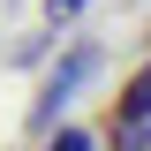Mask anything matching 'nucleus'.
<instances>
[{
    "mask_svg": "<svg viewBox=\"0 0 151 151\" xmlns=\"http://www.w3.org/2000/svg\"><path fill=\"white\" fill-rule=\"evenodd\" d=\"M98 60H106V53H98V38H83V45H68V53H60V68L45 76V91H38V106H30L38 129H45V121H60V106H68V98L98 76Z\"/></svg>",
    "mask_w": 151,
    "mask_h": 151,
    "instance_id": "nucleus-1",
    "label": "nucleus"
},
{
    "mask_svg": "<svg viewBox=\"0 0 151 151\" xmlns=\"http://www.w3.org/2000/svg\"><path fill=\"white\" fill-rule=\"evenodd\" d=\"M113 121H151V60L129 76V91H121V106H113Z\"/></svg>",
    "mask_w": 151,
    "mask_h": 151,
    "instance_id": "nucleus-2",
    "label": "nucleus"
},
{
    "mask_svg": "<svg viewBox=\"0 0 151 151\" xmlns=\"http://www.w3.org/2000/svg\"><path fill=\"white\" fill-rule=\"evenodd\" d=\"M83 8H91V0H45V23H76Z\"/></svg>",
    "mask_w": 151,
    "mask_h": 151,
    "instance_id": "nucleus-3",
    "label": "nucleus"
},
{
    "mask_svg": "<svg viewBox=\"0 0 151 151\" xmlns=\"http://www.w3.org/2000/svg\"><path fill=\"white\" fill-rule=\"evenodd\" d=\"M45 151H91V136H83V129H60V136H53Z\"/></svg>",
    "mask_w": 151,
    "mask_h": 151,
    "instance_id": "nucleus-4",
    "label": "nucleus"
},
{
    "mask_svg": "<svg viewBox=\"0 0 151 151\" xmlns=\"http://www.w3.org/2000/svg\"><path fill=\"white\" fill-rule=\"evenodd\" d=\"M136 151H144V144H136Z\"/></svg>",
    "mask_w": 151,
    "mask_h": 151,
    "instance_id": "nucleus-5",
    "label": "nucleus"
}]
</instances>
